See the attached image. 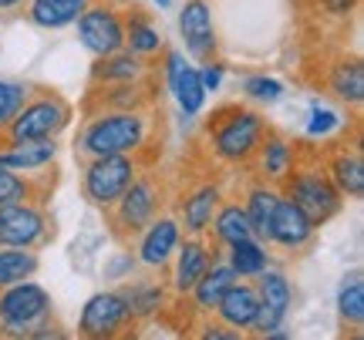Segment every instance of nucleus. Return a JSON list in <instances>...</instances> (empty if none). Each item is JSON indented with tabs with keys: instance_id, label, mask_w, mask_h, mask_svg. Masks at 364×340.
<instances>
[{
	"instance_id": "nucleus-2",
	"label": "nucleus",
	"mask_w": 364,
	"mask_h": 340,
	"mask_svg": "<svg viewBox=\"0 0 364 340\" xmlns=\"http://www.w3.org/2000/svg\"><path fill=\"white\" fill-rule=\"evenodd\" d=\"M145 145L142 111H105L95 115L78 135V155H132Z\"/></svg>"
},
{
	"instance_id": "nucleus-25",
	"label": "nucleus",
	"mask_w": 364,
	"mask_h": 340,
	"mask_svg": "<svg viewBox=\"0 0 364 340\" xmlns=\"http://www.w3.org/2000/svg\"><path fill=\"white\" fill-rule=\"evenodd\" d=\"M331 92L338 94L341 102H348V105H361L364 102V65L358 57H348V61H338L334 71H331Z\"/></svg>"
},
{
	"instance_id": "nucleus-22",
	"label": "nucleus",
	"mask_w": 364,
	"mask_h": 340,
	"mask_svg": "<svg viewBox=\"0 0 364 340\" xmlns=\"http://www.w3.org/2000/svg\"><path fill=\"white\" fill-rule=\"evenodd\" d=\"M91 0H27V17L31 24L44 27V31H58V27L75 24Z\"/></svg>"
},
{
	"instance_id": "nucleus-31",
	"label": "nucleus",
	"mask_w": 364,
	"mask_h": 340,
	"mask_svg": "<svg viewBox=\"0 0 364 340\" xmlns=\"http://www.w3.org/2000/svg\"><path fill=\"white\" fill-rule=\"evenodd\" d=\"M122 297L129 303V314L135 320H149L152 314L162 310V303H166V290L159 287V283H132L129 290H122Z\"/></svg>"
},
{
	"instance_id": "nucleus-24",
	"label": "nucleus",
	"mask_w": 364,
	"mask_h": 340,
	"mask_svg": "<svg viewBox=\"0 0 364 340\" xmlns=\"http://www.w3.org/2000/svg\"><path fill=\"white\" fill-rule=\"evenodd\" d=\"M277 202H280V192L273 189V185H253L247 196V219L253 226V236L260 239V243H270V219H273V209H277Z\"/></svg>"
},
{
	"instance_id": "nucleus-39",
	"label": "nucleus",
	"mask_w": 364,
	"mask_h": 340,
	"mask_svg": "<svg viewBox=\"0 0 364 340\" xmlns=\"http://www.w3.org/2000/svg\"><path fill=\"white\" fill-rule=\"evenodd\" d=\"M324 4L327 13H334V17H348V13L358 7V0H321Z\"/></svg>"
},
{
	"instance_id": "nucleus-7",
	"label": "nucleus",
	"mask_w": 364,
	"mask_h": 340,
	"mask_svg": "<svg viewBox=\"0 0 364 340\" xmlns=\"http://www.w3.org/2000/svg\"><path fill=\"white\" fill-rule=\"evenodd\" d=\"M159 202H162V192H159L156 175H135L129 189L112 206V229L118 239H132V236L142 233L156 219Z\"/></svg>"
},
{
	"instance_id": "nucleus-40",
	"label": "nucleus",
	"mask_w": 364,
	"mask_h": 340,
	"mask_svg": "<svg viewBox=\"0 0 364 340\" xmlns=\"http://www.w3.org/2000/svg\"><path fill=\"white\" fill-rule=\"evenodd\" d=\"M21 4H27V0H0V13L14 11V7H21Z\"/></svg>"
},
{
	"instance_id": "nucleus-37",
	"label": "nucleus",
	"mask_w": 364,
	"mask_h": 340,
	"mask_svg": "<svg viewBox=\"0 0 364 340\" xmlns=\"http://www.w3.org/2000/svg\"><path fill=\"white\" fill-rule=\"evenodd\" d=\"M196 71H199V84L206 88V94L209 92H220V88H223V65L216 61V57H213V61H206L203 67H196Z\"/></svg>"
},
{
	"instance_id": "nucleus-1",
	"label": "nucleus",
	"mask_w": 364,
	"mask_h": 340,
	"mask_svg": "<svg viewBox=\"0 0 364 340\" xmlns=\"http://www.w3.org/2000/svg\"><path fill=\"white\" fill-rule=\"evenodd\" d=\"M267 121L263 115H257L253 108L226 105L220 111H213V118L206 121V138L213 155L233 165H247L257 158V148L267 138Z\"/></svg>"
},
{
	"instance_id": "nucleus-17",
	"label": "nucleus",
	"mask_w": 364,
	"mask_h": 340,
	"mask_svg": "<svg viewBox=\"0 0 364 340\" xmlns=\"http://www.w3.org/2000/svg\"><path fill=\"white\" fill-rule=\"evenodd\" d=\"M257 310H260V293H257V287H253V283H240V280H236L233 287L223 293V300L216 303L220 320L226 327L240 330V334L250 330V324L257 320Z\"/></svg>"
},
{
	"instance_id": "nucleus-12",
	"label": "nucleus",
	"mask_w": 364,
	"mask_h": 340,
	"mask_svg": "<svg viewBox=\"0 0 364 340\" xmlns=\"http://www.w3.org/2000/svg\"><path fill=\"white\" fill-rule=\"evenodd\" d=\"M179 31L186 51L199 57V61H213L216 57V24H213V11L206 0H186V7L179 11Z\"/></svg>"
},
{
	"instance_id": "nucleus-16",
	"label": "nucleus",
	"mask_w": 364,
	"mask_h": 340,
	"mask_svg": "<svg viewBox=\"0 0 364 340\" xmlns=\"http://www.w3.org/2000/svg\"><path fill=\"white\" fill-rule=\"evenodd\" d=\"M220 202H223V192L216 182H206V185H199V189H193L179 209V226L189 236H206L209 226H213V216L220 209Z\"/></svg>"
},
{
	"instance_id": "nucleus-23",
	"label": "nucleus",
	"mask_w": 364,
	"mask_h": 340,
	"mask_svg": "<svg viewBox=\"0 0 364 340\" xmlns=\"http://www.w3.org/2000/svg\"><path fill=\"white\" fill-rule=\"evenodd\" d=\"M257 155H260V175L267 179V182H284L287 172L294 169V155H297V148L287 142V138H280V135H270L267 131V138L260 142V148H257Z\"/></svg>"
},
{
	"instance_id": "nucleus-30",
	"label": "nucleus",
	"mask_w": 364,
	"mask_h": 340,
	"mask_svg": "<svg viewBox=\"0 0 364 340\" xmlns=\"http://www.w3.org/2000/svg\"><path fill=\"white\" fill-rule=\"evenodd\" d=\"M169 92L176 94V102H179V108L186 115H199L203 105H206V88L199 84V71L193 65H186V61H182L176 81L169 84Z\"/></svg>"
},
{
	"instance_id": "nucleus-19",
	"label": "nucleus",
	"mask_w": 364,
	"mask_h": 340,
	"mask_svg": "<svg viewBox=\"0 0 364 340\" xmlns=\"http://www.w3.org/2000/svg\"><path fill=\"white\" fill-rule=\"evenodd\" d=\"M327 175H331V182H334V189L341 196H351V199L364 196V158L358 148L334 152L331 162H327Z\"/></svg>"
},
{
	"instance_id": "nucleus-36",
	"label": "nucleus",
	"mask_w": 364,
	"mask_h": 340,
	"mask_svg": "<svg viewBox=\"0 0 364 340\" xmlns=\"http://www.w3.org/2000/svg\"><path fill=\"white\" fill-rule=\"evenodd\" d=\"M338 125H341V115H338V111L317 108V111L311 115V121H307V135H311V138H317V135L324 138V135H331V131L338 128Z\"/></svg>"
},
{
	"instance_id": "nucleus-11",
	"label": "nucleus",
	"mask_w": 364,
	"mask_h": 340,
	"mask_svg": "<svg viewBox=\"0 0 364 340\" xmlns=\"http://www.w3.org/2000/svg\"><path fill=\"white\" fill-rule=\"evenodd\" d=\"M253 280H257V293H260V310H257V320L250 324V330H257L260 337H267V334L280 327L284 317L290 314L294 290L287 283V276L277 273V270H260Z\"/></svg>"
},
{
	"instance_id": "nucleus-41",
	"label": "nucleus",
	"mask_w": 364,
	"mask_h": 340,
	"mask_svg": "<svg viewBox=\"0 0 364 340\" xmlns=\"http://www.w3.org/2000/svg\"><path fill=\"white\" fill-rule=\"evenodd\" d=\"M169 4H172V0H156V7H159V11H162V7H169Z\"/></svg>"
},
{
	"instance_id": "nucleus-33",
	"label": "nucleus",
	"mask_w": 364,
	"mask_h": 340,
	"mask_svg": "<svg viewBox=\"0 0 364 340\" xmlns=\"http://www.w3.org/2000/svg\"><path fill=\"white\" fill-rule=\"evenodd\" d=\"M24 199H34V182L27 179V172L0 169V206L24 202Z\"/></svg>"
},
{
	"instance_id": "nucleus-27",
	"label": "nucleus",
	"mask_w": 364,
	"mask_h": 340,
	"mask_svg": "<svg viewBox=\"0 0 364 340\" xmlns=\"http://www.w3.org/2000/svg\"><path fill=\"white\" fill-rule=\"evenodd\" d=\"M230 246V266L240 280H253V276L267 270V249L260 246L257 236H247V239H236V243H226Z\"/></svg>"
},
{
	"instance_id": "nucleus-21",
	"label": "nucleus",
	"mask_w": 364,
	"mask_h": 340,
	"mask_svg": "<svg viewBox=\"0 0 364 340\" xmlns=\"http://www.w3.org/2000/svg\"><path fill=\"white\" fill-rule=\"evenodd\" d=\"M145 75V61L132 51H112L98 57L91 67V84H125V81H139Z\"/></svg>"
},
{
	"instance_id": "nucleus-35",
	"label": "nucleus",
	"mask_w": 364,
	"mask_h": 340,
	"mask_svg": "<svg viewBox=\"0 0 364 340\" xmlns=\"http://www.w3.org/2000/svg\"><path fill=\"white\" fill-rule=\"evenodd\" d=\"M31 94L27 84H14V81H4L0 78V128L17 115V108L24 105V98Z\"/></svg>"
},
{
	"instance_id": "nucleus-15",
	"label": "nucleus",
	"mask_w": 364,
	"mask_h": 340,
	"mask_svg": "<svg viewBox=\"0 0 364 340\" xmlns=\"http://www.w3.org/2000/svg\"><path fill=\"white\" fill-rule=\"evenodd\" d=\"M314 229L317 226L304 216V209H297L290 199L280 196L277 209H273V219H270V243H277V246H284V249H300L314 239Z\"/></svg>"
},
{
	"instance_id": "nucleus-26",
	"label": "nucleus",
	"mask_w": 364,
	"mask_h": 340,
	"mask_svg": "<svg viewBox=\"0 0 364 340\" xmlns=\"http://www.w3.org/2000/svg\"><path fill=\"white\" fill-rule=\"evenodd\" d=\"M38 253L24 246H0V290L11 287V283H21V280H31L38 273Z\"/></svg>"
},
{
	"instance_id": "nucleus-18",
	"label": "nucleus",
	"mask_w": 364,
	"mask_h": 340,
	"mask_svg": "<svg viewBox=\"0 0 364 340\" xmlns=\"http://www.w3.org/2000/svg\"><path fill=\"white\" fill-rule=\"evenodd\" d=\"M236 280H240V276L233 273V266H230V263L213 260V263H209V270L199 276V280H196V287L189 290V293H193L196 310H203V314L216 310V303L223 300V293L233 287Z\"/></svg>"
},
{
	"instance_id": "nucleus-8",
	"label": "nucleus",
	"mask_w": 364,
	"mask_h": 340,
	"mask_svg": "<svg viewBox=\"0 0 364 340\" xmlns=\"http://www.w3.org/2000/svg\"><path fill=\"white\" fill-rule=\"evenodd\" d=\"M139 320L129 314V303L122 293H95L85 310H81L78 330L91 340H108V337H122L129 334Z\"/></svg>"
},
{
	"instance_id": "nucleus-28",
	"label": "nucleus",
	"mask_w": 364,
	"mask_h": 340,
	"mask_svg": "<svg viewBox=\"0 0 364 340\" xmlns=\"http://www.w3.org/2000/svg\"><path fill=\"white\" fill-rule=\"evenodd\" d=\"M125 48L139 57H152V54L162 51V34L156 31L152 17L145 13H129L125 21Z\"/></svg>"
},
{
	"instance_id": "nucleus-3",
	"label": "nucleus",
	"mask_w": 364,
	"mask_h": 340,
	"mask_svg": "<svg viewBox=\"0 0 364 340\" xmlns=\"http://www.w3.org/2000/svg\"><path fill=\"white\" fill-rule=\"evenodd\" d=\"M71 125V105L54 92H31L17 115L0 128L4 142H41V138H58Z\"/></svg>"
},
{
	"instance_id": "nucleus-5",
	"label": "nucleus",
	"mask_w": 364,
	"mask_h": 340,
	"mask_svg": "<svg viewBox=\"0 0 364 340\" xmlns=\"http://www.w3.org/2000/svg\"><path fill=\"white\" fill-rule=\"evenodd\" d=\"M48 320H51V293L34 280H21L0 290V334L34 337V330Z\"/></svg>"
},
{
	"instance_id": "nucleus-34",
	"label": "nucleus",
	"mask_w": 364,
	"mask_h": 340,
	"mask_svg": "<svg viewBox=\"0 0 364 340\" xmlns=\"http://www.w3.org/2000/svg\"><path fill=\"white\" fill-rule=\"evenodd\" d=\"M243 94L250 102H260V105H273L280 94H284V84L277 78H267V75H253V78L243 81Z\"/></svg>"
},
{
	"instance_id": "nucleus-14",
	"label": "nucleus",
	"mask_w": 364,
	"mask_h": 340,
	"mask_svg": "<svg viewBox=\"0 0 364 340\" xmlns=\"http://www.w3.org/2000/svg\"><path fill=\"white\" fill-rule=\"evenodd\" d=\"M172 260H176V266H172V290L176 293H189L196 287V280L209 270V263L216 260V253L206 246L203 236H189L172 253Z\"/></svg>"
},
{
	"instance_id": "nucleus-32",
	"label": "nucleus",
	"mask_w": 364,
	"mask_h": 340,
	"mask_svg": "<svg viewBox=\"0 0 364 340\" xmlns=\"http://www.w3.org/2000/svg\"><path fill=\"white\" fill-rule=\"evenodd\" d=\"M338 314L348 327H354V330L364 327V280H361V273H351V280L341 283Z\"/></svg>"
},
{
	"instance_id": "nucleus-4",
	"label": "nucleus",
	"mask_w": 364,
	"mask_h": 340,
	"mask_svg": "<svg viewBox=\"0 0 364 340\" xmlns=\"http://www.w3.org/2000/svg\"><path fill=\"white\" fill-rule=\"evenodd\" d=\"M284 192L280 196L290 199L297 209H304V216L311 219L314 226L327 223L331 216H338L341 209V192L334 189L331 175H327L324 165H297V155H294V169L287 172Z\"/></svg>"
},
{
	"instance_id": "nucleus-6",
	"label": "nucleus",
	"mask_w": 364,
	"mask_h": 340,
	"mask_svg": "<svg viewBox=\"0 0 364 340\" xmlns=\"http://www.w3.org/2000/svg\"><path fill=\"white\" fill-rule=\"evenodd\" d=\"M135 175H139V162L132 155H95L85 165L81 189H85V199L91 206L112 209Z\"/></svg>"
},
{
	"instance_id": "nucleus-38",
	"label": "nucleus",
	"mask_w": 364,
	"mask_h": 340,
	"mask_svg": "<svg viewBox=\"0 0 364 340\" xmlns=\"http://www.w3.org/2000/svg\"><path fill=\"white\" fill-rule=\"evenodd\" d=\"M199 337L203 340H240V330L226 327L223 320H213V324H206V327L199 330Z\"/></svg>"
},
{
	"instance_id": "nucleus-29",
	"label": "nucleus",
	"mask_w": 364,
	"mask_h": 340,
	"mask_svg": "<svg viewBox=\"0 0 364 340\" xmlns=\"http://www.w3.org/2000/svg\"><path fill=\"white\" fill-rule=\"evenodd\" d=\"M213 236L220 239V243H236V239H247V236H253V226H250L247 219V209L240 206V202H226L220 209H216V216H213Z\"/></svg>"
},
{
	"instance_id": "nucleus-20",
	"label": "nucleus",
	"mask_w": 364,
	"mask_h": 340,
	"mask_svg": "<svg viewBox=\"0 0 364 340\" xmlns=\"http://www.w3.org/2000/svg\"><path fill=\"white\" fill-rule=\"evenodd\" d=\"M58 155V142L54 138H41V142H17L7 152H0V169L14 172H41L51 165Z\"/></svg>"
},
{
	"instance_id": "nucleus-13",
	"label": "nucleus",
	"mask_w": 364,
	"mask_h": 340,
	"mask_svg": "<svg viewBox=\"0 0 364 340\" xmlns=\"http://www.w3.org/2000/svg\"><path fill=\"white\" fill-rule=\"evenodd\" d=\"M139 236H142V239H139V260H142L145 266H159V270H162L166 263H172V253L179 249L182 226H179V219H172V216H156Z\"/></svg>"
},
{
	"instance_id": "nucleus-10",
	"label": "nucleus",
	"mask_w": 364,
	"mask_h": 340,
	"mask_svg": "<svg viewBox=\"0 0 364 340\" xmlns=\"http://www.w3.org/2000/svg\"><path fill=\"white\" fill-rule=\"evenodd\" d=\"M48 239V212L34 199L0 206V246L34 249Z\"/></svg>"
},
{
	"instance_id": "nucleus-9",
	"label": "nucleus",
	"mask_w": 364,
	"mask_h": 340,
	"mask_svg": "<svg viewBox=\"0 0 364 340\" xmlns=\"http://www.w3.org/2000/svg\"><path fill=\"white\" fill-rule=\"evenodd\" d=\"M75 24H78V40L95 57H105V54L125 48V21H122V13L115 7L88 4Z\"/></svg>"
}]
</instances>
